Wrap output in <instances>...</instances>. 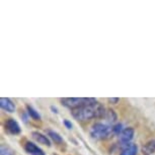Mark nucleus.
<instances>
[{"label":"nucleus","mask_w":155,"mask_h":155,"mask_svg":"<svg viewBox=\"0 0 155 155\" xmlns=\"http://www.w3.org/2000/svg\"><path fill=\"white\" fill-rule=\"evenodd\" d=\"M31 137H33V139L35 141H37L38 143H40V144H43V145H46L50 147L51 146V140L48 136L44 135V134L38 132V131H35V132L31 133Z\"/></svg>","instance_id":"8"},{"label":"nucleus","mask_w":155,"mask_h":155,"mask_svg":"<svg viewBox=\"0 0 155 155\" xmlns=\"http://www.w3.org/2000/svg\"><path fill=\"white\" fill-rule=\"evenodd\" d=\"M0 154L1 155H15V152H14L10 147H8V146L1 145V148H0Z\"/></svg>","instance_id":"14"},{"label":"nucleus","mask_w":155,"mask_h":155,"mask_svg":"<svg viewBox=\"0 0 155 155\" xmlns=\"http://www.w3.org/2000/svg\"><path fill=\"white\" fill-rule=\"evenodd\" d=\"M5 130L11 135H18L21 132L19 124L12 118L6 120V122H5Z\"/></svg>","instance_id":"4"},{"label":"nucleus","mask_w":155,"mask_h":155,"mask_svg":"<svg viewBox=\"0 0 155 155\" xmlns=\"http://www.w3.org/2000/svg\"><path fill=\"white\" fill-rule=\"evenodd\" d=\"M25 150L31 155H46L42 148H40L39 146L35 144L34 142L28 141L25 144Z\"/></svg>","instance_id":"6"},{"label":"nucleus","mask_w":155,"mask_h":155,"mask_svg":"<svg viewBox=\"0 0 155 155\" xmlns=\"http://www.w3.org/2000/svg\"><path fill=\"white\" fill-rule=\"evenodd\" d=\"M113 128V134H116V135H119L120 136V134H121L123 132V125L121 124V123H118V124H116Z\"/></svg>","instance_id":"15"},{"label":"nucleus","mask_w":155,"mask_h":155,"mask_svg":"<svg viewBox=\"0 0 155 155\" xmlns=\"http://www.w3.org/2000/svg\"><path fill=\"white\" fill-rule=\"evenodd\" d=\"M0 107L1 109L7 113H14L15 112V104L14 102L8 97H1L0 98Z\"/></svg>","instance_id":"7"},{"label":"nucleus","mask_w":155,"mask_h":155,"mask_svg":"<svg viewBox=\"0 0 155 155\" xmlns=\"http://www.w3.org/2000/svg\"><path fill=\"white\" fill-rule=\"evenodd\" d=\"M61 102L64 107L74 110L77 107L93 104L97 102V101L93 97H64L61 98Z\"/></svg>","instance_id":"2"},{"label":"nucleus","mask_w":155,"mask_h":155,"mask_svg":"<svg viewBox=\"0 0 155 155\" xmlns=\"http://www.w3.org/2000/svg\"><path fill=\"white\" fill-rule=\"evenodd\" d=\"M48 137L53 140L55 143H57V144H63L64 143V139L62 138V136L53 130H48Z\"/></svg>","instance_id":"11"},{"label":"nucleus","mask_w":155,"mask_h":155,"mask_svg":"<svg viewBox=\"0 0 155 155\" xmlns=\"http://www.w3.org/2000/svg\"><path fill=\"white\" fill-rule=\"evenodd\" d=\"M63 124L65 125V127L67 128V129H72V127H73V125H72V123L70 122V121H68V120H64L63 121Z\"/></svg>","instance_id":"16"},{"label":"nucleus","mask_w":155,"mask_h":155,"mask_svg":"<svg viewBox=\"0 0 155 155\" xmlns=\"http://www.w3.org/2000/svg\"><path fill=\"white\" fill-rule=\"evenodd\" d=\"M27 114L28 117H31V119L35 120V121H40L41 120V115L39 114L37 110H35L33 107L30 106V104H27Z\"/></svg>","instance_id":"12"},{"label":"nucleus","mask_w":155,"mask_h":155,"mask_svg":"<svg viewBox=\"0 0 155 155\" xmlns=\"http://www.w3.org/2000/svg\"><path fill=\"white\" fill-rule=\"evenodd\" d=\"M142 152L145 155H151L155 153V139H152L146 143L142 147Z\"/></svg>","instance_id":"10"},{"label":"nucleus","mask_w":155,"mask_h":155,"mask_svg":"<svg viewBox=\"0 0 155 155\" xmlns=\"http://www.w3.org/2000/svg\"><path fill=\"white\" fill-rule=\"evenodd\" d=\"M134 135H135V130H134V128L132 127L125 128L119 136L120 142H121L123 145H127L131 142V140L134 138Z\"/></svg>","instance_id":"5"},{"label":"nucleus","mask_w":155,"mask_h":155,"mask_svg":"<svg viewBox=\"0 0 155 155\" xmlns=\"http://www.w3.org/2000/svg\"><path fill=\"white\" fill-rule=\"evenodd\" d=\"M137 152H138L137 145L134 143H129V144L124 146L120 155H137Z\"/></svg>","instance_id":"9"},{"label":"nucleus","mask_w":155,"mask_h":155,"mask_svg":"<svg viewBox=\"0 0 155 155\" xmlns=\"http://www.w3.org/2000/svg\"><path fill=\"white\" fill-rule=\"evenodd\" d=\"M106 112L107 110L99 102L71 110L72 117L77 121H89L95 118H101L104 117Z\"/></svg>","instance_id":"1"},{"label":"nucleus","mask_w":155,"mask_h":155,"mask_svg":"<svg viewBox=\"0 0 155 155\" xmlns=\"http://www.w3.org/2000/svg\"><path fill=\"white\" fill-rule=\"evenodd\" d=\"M109 101L110 102V104H116L119 102V98L118 97H112V98H109Z\"/></svg>","instance_id":"17"},{"label":"nucleus","mask_w":155,"mask_h":155,"mask_svg":"<svg viewBox=\"0 0 155 155\" xmlns=\"http://www.w3.org/2000/svg\"><path fill=\"white\" fill-rule=\"evenodd\" d=\"M104 118H106V120L109 123L113 124V123H115L117 121L118 117H117V114L115 113V110H107L106 115H104Z\"/></svg>","instance_id":"13"},{"label":"nucleus","mask_w":155,"mask_h":155,"mask_svg":"<svg viewBox=\"0 0 155 155\" xmlns=\"http://www.w3.org/2000/svg\"><path fill=\"white\" fill-rule=\"evenodd\" d=\"M113 133V128L104 123H95L90 129V136L95 140L107 139Z\"/></svg>","instance_id":"3"},{"label":"nucleus","mask_w":155,"mask_h":155,"mask_svg":"<svg viewBox=\"0 0 155 155\" xmlns=\"http://www.w3.org/2000/svg\"><path fill=\"white\" fill-rule=\"evenodd\" d=\"M50 109H51V110L53 113H55V114H58V109L56 107H54V106H51V107H50Z\"/></svg>","instance_id":"18"},{"label":"nucleus","mask_w":155,"mask_h":155,"mask_svg":"<svg viewBox=\"0 0 155 155\" xmlns=\"http://www.w3.org/2000/svg\"><path fill=\"white\" fill-rule=\"evenodd\" d=\"M21 118H23V121H25V123H28V117H27V115H25V114H22Z\"/></svg>","instance_id":"19"}]
</instances>
